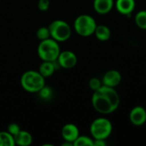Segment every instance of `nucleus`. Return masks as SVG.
<instances>
[{
    "label": "nucleus",
    "mask_w": 146,
    "mask_h": 146,
    "mask_svg": "<svg viewBox=\"0 0 146 146\" xmlns=\"http://www.w3.org/2000/svg\"><path fill=\"white\" fill-rule=\"evenodd\" d=\"M121 104V98L114 87L102 86L93 92L92 96V104L94 110L103 115L114 113Z\"/></svg>",
    "instance_id": "1"
},
{
    "label": "nucleus",
    "mask_w": 146,
    "mask_h": 146,
    "mask_svg": "<svg viewBox=\"0 0 146 146\" xmlns=\"http://www.w3.org/2000/svg\"><path fill=\"white\" fill-rule=\"evenodd\" d=\"M21 86L27 92H39L45 86V78L36 70H27L21 77Z\"/></svg>",
    "instance_id": "2"
},
{
    "label": "nucleus",
    "mask_w": 146,
    "mask_h": 146,
    "mask_svg": "<svg viewBox=\"0 0 146 146\" xmlns=\"http://www.w3.org/2000/svg\"><path fill=\"white\" fill-rule=\"evenodd\" d=\"M38 56L42 61L47 62H55L57 60V57L61 52L60 45L57 41L52 38L40 41L38 49Z\"/></svg>",
    "instance_id": "3"
},
{
    "label": "nucleus",
    "mask_w": 146,
    "mask_h": 146,
    "mask_svg": "<svg viewBox=\"0 0 146 146\" xmlns=\"http://www.w3.org/2000/svg\"><path fill=\"white\" fill-rule=\"evenodd\" d=\"M113 131L111 121L105 117L95 119L90 126V133L93 139H107Z\"/></svg>",
    "instance_id": "4"
},
{
    "label": "nucleus",
    "mask_w": 146,
    "mask_h": 146,
    "mask_svg": "<svg viewBox=\"0 0 146 146\" xmlns=\"http://www.w3.org/2000/svg\"><path fill=\"white\" fill-rule=\"evenodd\" d=\"M97 26L96 20L92 15L86 14L77 16L74 22L75 32L81 37H89L94 34Z\"/></svg>",
    "instance_id": "5"
},
{
    "label": "nucleus",
    "mask_w": 146,
    "mask_h": 146,
    "mask_svg": "<svg viewBox=\"0 0 146 146\" xmlns=\"http://www.w3.org/2000/svg\"><path fill=\"white\" fill-rule=\"evenodd\" d=\"M50 38L59 42H65L71 37L72 29L69 24L62 20H55L48 26Z\"/></svg>",
    "instance_id": "6"
},
{
    "label": "nucleus",
    "mask_w": 146,
    "mask_h": 146,
    "mask_svg": "<svg viewBox=\"0 0 146 146\" xmlns=\"http://www.w3.org/2000/svg\"><path fill=\"white\" fill-rule=\"evenodd\" d=\"M77 62H78L77 56L75 55V53H74L71 50H63V51L61 50L56 60L58 66L66 69H70L75 67Z\"/></svg>",
    "instance_id": "7"
},
{
    "label": "nucleus",
    "mask_w": 146,
    "mask_h": 146,
    "mask_svg": "<svg viewBox=\"0 0 146 146\" xmlns=\"http://www.w3.org/2000/svg\"><path fill=\"white\" fill-rule=\"evenodd\" d=\"M129 120L136 127L143 126L146 122V110L142 106L133 108L129 114Z\"/></svg>",
    "instance_id": "8"
},
{
    "label": "nucleus",
    "mask_w": 146,
    "mask_h": 146,
    "mask_svg": "<svg viewBox=\"0 0 146 146\" xmlns=\"http://www.w3.org/2000/svg\"><path fill=\"white\" fill-rule=\"evenodd\" d=\"M121 80H122L121 74L118 70L111 69L104 74V75L103 76L102 83L104 86L115 88L117 86L121 84Z\"/></svg>",
    "instance_id": "9"
},
{
    "label": "nucleus",
    "mask_w": 146,
    "mask_h": 146,
    "mask_svg": "<svg viewBox=\"0 0 146 146\" xmlns=\"http://www.w3.org/2000/svg\"><path fill=\"white\" fill-rule=\"evenodd\" d=\"M61 133L64 141L70 142L74 145V142L80 136V130L75 124L68 123L62 127Z\"/></svg>",
    "instance_id": "10"
},
{
    "label": "nucleus",
    "mask_w": 146,
    "mask_h": 146,
    "mask_svg": "<svg viewBox=\"0 0 146 146\" xmlns=\"http://www.w3.org/2000/svg\"><path fill=\"white\" fill-rule=\"evenodd\" d=\"M115 6L120 14L129 17L135 9L136 2L135 0H116Z\"/></svg>",
    "instance_id": "11"
},
{
    "label": "nucleus",
    "mask_w": 146,
    "mask_h": 146,
    "mask_svg": "<svg viewBox=\"0 0 146 146\" xmlns=\"http://www.w3.org/2000/svg\"><path fill=\"white\" fill-rule=\"evenodd\" d=\"M115 6L114 0H94L93 8L99 15H106L110 13Z\"/></svg>",
    "instance_id": "12"
},
{
    "label": "nucleus",
    "mask_w": 146,
    "mask_h": 146,
    "mask_svg": "<svg viewBox=\"0 0 146 146\" xmlns=\"http://www.w3.org/2000/svg\"><path fill=\"white\" fill-rule=\"evenodd\" d=\"M15 145L29 146L33 143V136L26 130H21L14 137Z\"/></svg>",
    "instance_id": "13"
},
{
    "label": "nucleus",
    "mask_w": 146,
    "mask_h": 146,
    "mask_svg": "<svg viewBox=\"0 0 146 146\" xmlns=\"http://www.w3.org/2000/svg\"><path fill=\"white\" fill-rule=\"evenodd\" d=\"M56 69V61L55 62L43 61V62L40 64V66L38 68V72L44 78H49L55 73Z\"/></svg>",
    "instance_id": "14"
},
{
    "label": "nucleus",
    "mask_w": 146,
    "mask_h": 146,
    "mask_svg": "<svg viewBox=\"0 0 146 146\" xmlns=\"http://www.w3.org/2000/svg\"><path fill=\"white\" fill-rule=\"evenodd\" d=\"M94 34L96 38L100 41H107L110 38L111 36V31L109 27L105 25H98Z\"/></svg>",
    "instance_id": "15"
},
{
    "label": "nucleus",
    "mask_w": 146,
    "mask_h": 146,
    "mask_svg": "<svg viewBox=\"0 0 146 146\" xmlns=\"http://www.w3.org/2000/svg\"><path fill=\"white\" fill-rule=\"evenodd\" d=\"M15 138L8 131L0 132V146H15Z\"/></svg>",
    "instance_id": "16"
},
{
    "label": "nucleus",
    "mask_w": 146,
    "mask_h": 146,
    "mask_svg": "<svg viewBox=\"0 0 146 146\" xmlns=\"http://www.w3.org/2000/svg\"><path fill=\"white\" fill-rule=\"evenodd\" d=\"M134 20L138 27L143 30H146V10L144 9L139 11L135 15Z\"/></svg>",
    "instance_id": "17"
},
{
    "label": "nucleus",
    "mask_w": 146,
    "mask_h": 146,
    "mask_svg": "<svg viewBox=\"0 0 146 146\" xmlns=\"http://www.w3.org/2000/svg\"><path fill=\"white\" fill-rule=\"evenodd\" d=\"M74 146H93V139L88 136H79L74 142Z\"/></svg>",
    "instance_id": "18"
},
{
    "label": "nucleus",
    "mask_w": 146,
    "mask_h": 146,
    "mask_svg": "<svg viewBox=\"0 0 146 146\" xmlns=\"http://www.w3.org/2000/svg\"><path fill=\"white\" fill-rule=\"evenodd\" d=\"M36 36L39 41H42V40L50 38V30H49L48 27H40L39 28H38V30L36 32Z\"/></svg>",
    "instance_id": "19"
},
{
    "label": "nucleus",
    "mask_w": 146,
    "mask_h": 146,
    "mask_svg": "<svg viewBox=\"0 0 146 146\" xmlns=\"http://www.w3.org/2000/svg\"><path fill=\"white\" fill-rule=\"evenodd\" d=\"M103 86V83H102V80H100L97 77H93L90 80H89V87L91 90H92L93 92L94 91H97L98 89H99L101 86Z\"/></svg>",
    "instance_id": "20"
},
{
    "label": "nucleus",
    "mask_w": 146,
    "mask_h": 146,
    "mask_svg": "<svg viewBox=\"0 0 146 146\" xmlns=\"http://www.w3.org/2000/svg\"><path fill=\"white\" fill-rule=\"evenodd\" d=\"M7 131L10 133V134H12L14 137L21 131V127H20V126L18 125V124H16V123H10L9 126H8V127H7Z\"/></svg>",
    "instance_id": "21"
},
{
    "label": "nucleus",
    "mask_w": 146,
    "mask_h": 146,
    "mask_svg": "<svg viewBox=\"0 0 146 146\" xmlns=\"http://www.w3.org/2000/svg\"><path fill=\"white\" fill-rule=\"evenodd\" d=\"M50 0H38V8L40 11H47L50 8Z\"/></svg>",
    "instance_id": "22"
},
{
    "label": "nucleus",
    "mask_w": 146,
    "mask_h": 146,
    "mask_svg": "<svg viewBox=\"0 0 146 146\" xmlns=\"http://www.w3.org/2000/svg\"><path fill=\"white\" fill-rule=\"evenodd\" d=\"M107 143L104 139H93V146H105Z\"/></svg>",
    "instance_id": "23"
}]
</instances>
